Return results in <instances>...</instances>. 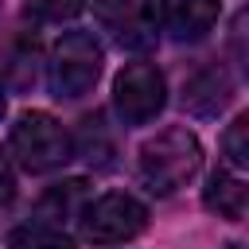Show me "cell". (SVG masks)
Returning a JSON list of instances; mask_svg holds the SVG:
<instances>
[{"label": "cell", "instance_id": "1", "mask_svg": "<svg viewBox=\"0 0 249 249\" xmlns=\"http://www.w3.org/2000/svg\"><path fill=\"white\" fill-rule=\"evenodd\" d=\"M136 167H140V179L156 191V195H171L179 187H187L198 167H202V144L191 128L183 124H171L156 136H148L140 144V156H136Z\"/></svg>", "mask_w": 249, "mask_h": 249}, {"label": "cell", "instance_id": "2", "mask_svg": "<svg viewBox=\"0 0 249 249\" xmlns=\"http://www.w3.org/2000/svg\"><path fill=\"white\" fill-rule=\"evenodd\" d=\"M101 78V47L89 31H66L51 47L47 62V82L58 101H78L86 97Z\"/></svg>", "mask_w": 249, "mask_h": 249}, {"label": "cell", "instance_id": "3", "mask_svg": "<svg viewBox=\"0 0 249 249\" xmlns=\"http://www.w3.org/2000/svg\"><path fill=\"white\" fill-rule=\"evenodd\" d=\"M12 152L31 175H47L74 160V136L51 113L31 109L12 124Z\"/></svg>", "mask_w": 249, "mask_h": 249}, {"label": "cell", "instance_id": "4", "mask_svg": "<svg viewBox=\"0 0 249 249\" xmlns=\"http://www.w3.org/2000/svg\"><path fill=\"white\" fill-rule=\"evenodd\" d=\"M82 237L93 245H121L132 241L148 226V206L132 198L128 191H109L82 206Z\"/></svg>", "mask_w": 249, "mask_h": 249}, {"label": "cell", "instance_id": "5", "mask_svg": "<svg viewBox=\"0 0 249 249\" xmlns=\"http://www.w3.org/2000/svg\"><path fill=\"white\" fill-rule=\"evenodd\" d=\"M113 105L124 124H148L167 105V82L152 62H128L113 82Z\"/></svg>", "mask_w": 249, "mask_h": 249}, {"label": "cell", "instance_id": "6", "mask_svg": "<svg viewBox=\"0 0 249 249\" xmlns=\"http://www.w3.org/2000/svg\"><path fill=\"white\" fill-rule=\"evenodd\" d=\"M97 19L113 39L128 51H144L156 43V8L152 0H93Z\"/></svg>", "mask_w": 249, "mask_h": 249}, {"label": "cell", "instance_id": "7", "mask_svg": "<svg viewBox=\"0 0 249 249\" xmlns=\"http://www.w3.org/2000/svg\"><path fill=\"white\" fill-rule=\"evenodd\" d=\"M218 16H222L218 0H160V23L179 43L202 39L218 23Z\"/></svg>", "mask_w": 249, "mask_h": 249}, {"label": "cell", "instance_id": "8", "mask_svg": "<svg viewBox=\"0 0 249 249\" xmlns=\"http://www.w3.org/2000/svg\"><path fill=\"white\" fill-rule=\"evenodd\" d=\"M230 93H233V82H230V74H226L218 62L198 66V70L183 82V105H187L191 113H198V117L218 113V109L230 101Z\"/></svg>", "mask_w": 249, "mask_h": 249}, {"label": "cell", "instance_id": "9", "mask_svg": "<svg viewBox=\"0 0 249 249\" xmlns=\"http://www.w3.org/2000/svg\"><path fill=\"white\" fill-rule=\"evenodd\" d=\"M202 202L210 214L226 218V222H241L245 218V202H249V191L241 183L237 171H214L206 191H202Z\"/></svg>", "mask_w": 249, "mask_h": 249}, {"label": "cell", "instance_id": "10", "mask_svg": "<svg viewBox=\"0 0 249 249\" xmlns=\"http://www.w3.org/2000/svg\"><path fill=\"white\" fill-rule=\"evenodd\" d=\"M8 249H74L70 233H62L58 226H47V222H27V226H16L8 233Z\"/></svg>", "mask_w": 249, "mask_h": 249}, {"label": "cell", "instance_id": "11", "mask_svg": "<svg viewBox=\"0 0 249 249\" xmlns=\"http://www.w3.org/2000/svg\"><path fill=\"white\" fill-rule=\"evenodd\" d=\"M86 198V183L82 179H70V183H58V187H51L47 195H43V202H39V214L43 218H62V214H82V202Z\"/></svg>", "mask_w": 249, "mask_h": 249}, {"label": "cell", "instance_id": "12", "mask_svg": "<svg viewBox=\"0 0 249 249\" xmlns=\"http://www.w3.org/2000/svg\"><path fill=\"white\" fill-rule=\"evenodd\" d=\"M222 156L233 171H245L249 167V117H233V124L222 132Z\"/></svg>", "mask_w": 249, "mask_h": 249}, {"label": "cell", "instance_id": "13", "mask_svg": "<svg viewBox=\"0 0 249 249\" xmlns=\"http://www.w3.org/2000/svg\"><path fill=\"white\" fill-rule=\"evenodd\" d=\"M35 62H39V51H35V39H23V47L12 54L8 62V74L16 86H31L35 82Z\"/></svg>", "mask_w": 249, "mask_h": 249}, {"label": "cell", "instance_id": "14", "mask_svg": "<svg viewBox=\"0 0 249 249\" xmlns=\"http://www.w3.org/2000/svg\"><path fill=\"white\" fill-rule=\"evenodd\" d=\"M86 0H27V12H35L39 19H70L82 12Z\"/></svg>", "mask_w": 249, "mask_h": 249}, {"label": "cell", "instance_id": "15", "mask_svg": "<svg viewBox=\"0 0 249 249\" xmlns=\"http://www.w3.org/2000/svg\"><path fill=\"white\" fill-rule=\"evenodd\" d=\"M12 195H16V171H12V163H8V156L0 148V206L12 202Z\"/></svg>", "mask_w": 249, "mask_h": 249}, {"label": "cell", "instance_id": "16", "mask_svg": "<svg viewBox=\"0 0 249 249\" xmlns=\"http://www.w3.org/2000/svg\"><path fill=\"white\" fill-rule=\"evenodd\" d=\"M4 109H8V97H4V82H0V117H4Z\"/></svg>", "mask_w": 249, "mask_h": 249}, {"label": "cell", "instance_id": "17", "mask_svg": "<svg viewBox=\"0 0 249 249\" xmlns=\"http://www.w3.org/2000/svg\"><path fill=\"white\" fill-rule=\"evenodd\" d=\"M226 249H241V245H226Z\"/></svg>", "mask_w": 249, "mask_h": 249}]
</instances>
